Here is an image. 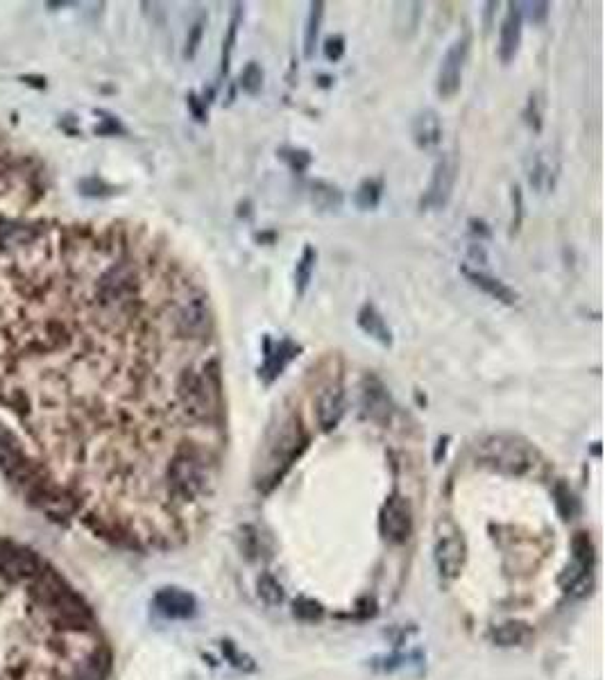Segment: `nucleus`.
<instances>
[{
    "label": "nucleus",
    "mask_w": 605,
    "mask_h": 680,
    "mask_svg": "<svg viewBox=\"0 0 605 680\" xmlns=\"http://www.w3.org/2000/svg\"><path fill=\"white\" fill-rule=\"evenodd\" d=\"M189 105H191V109H193V116L197 118V121H204V109H202V105H200V100H197V96H189Z\"/></svg>",
    "instance_id": "34"
},
{
    "label": "nucleus",
    "mask_w": 605,
    "mask_h": 680,
    "mask_svg": "<svg viewBox=\"0 0 605 680\" xmlns=\"http://www.w3.org/2000/svg\"><path fill=\"white\" fill-rule=\"evenodd\" d=\"M521 23H523V14H521L519 3H510L508 14L501 21V32H499V57H501L504 64L513 62L517 50H519Z\"/></svg>",
    "instance_id": "12"
},
{
    "label": "nucleus",
    "mask_w": 605,
    "mask_h": 680,
    "mask_svg": "<svg viewBox=\"0 0 605 680\" xmlns=\"http://www.w3.org/2000/svg\"><path fill=\"white\" fill-rule=\"evenodd\" d=\"M479 458L506 474H526L535 465V452L515 435L496 433L479 445Z\"/></svg>",
    "instance_id": "4"
},
{
    "label": "nucleus",
    "mask_w": 605,
    "mask_h": 680,
    "mask_svg": "<svg viewBox=\"0 0 605 680\" xmlns=\"http://www.w3.org/2000/svg\"><path fill=\"white\" fill-rule=\"evenodd\" d=\"M519 5L526 7V9H521V14L526 11L533 23H542L546 18V14H549V3H526V5L519 3Z\"/></svg>",
    "instance_id": "31"
},
{
    "label": "nucleus",
    "mask_w": 605,
    "mask_h": 680,
    "mask_svg": "<svg viewBox=\"0 0 605 680\" xmlns=\"http://www.w3.org/2000/svg\"><path fill=\"white\" fill-rule=\"evenodd\" d=\"M356 322L370 338H374L379 345H383V347H390V345H392V331L388 327L386 318L379 313V308L374 304L367 302V304L360 306L358 316H356Z\"/></svg>",
    "instance_id": "15"
},
{
    "label": "nucleus",
    "mask_w": 605,
    "mask_h": 680,
    "mask_svg": "<svg viewBox=\"0 0 605 680\" xmlns=\"http://www.w3.org/2000/svg\"><path fill=\"white\" fill-rule=\"evenodd\" d=\"M322 16H324V3H311L309 21H306V32H304V57H306V60H311L313 50H316L320 26H322Z\"/></svg>",
    "instance_id": "20"
},
{
    "label": "nucleus",
    "mask_w": 605,
    "mask_h": 680,
    "mask_svg": "<svg viewBox=\"0 0 605 680\" xmlns=\"http://www.w3.org/2000/svg\"><path fill=\"white\" fill-rule=\"evenodd\" d=\"M413 138H415V143L424 150L435 147L440 143L442 125H440V118L433 109H424L413 118Z\"/></svg>",
    "instance_id": "16"
},
{
    "label": "nucleus",
    "mask_w": 605,
    "mask_h": 680,
    "mask_svg": "<svg viewBox=\"0 0 605 680\" xmlns=\"http://www.w3.org/2000/svg\"><path fill=\"white\" fill-rule=\"evenodd\" d=\"M465 564V542L458 533L442 535L435 545V567L442 579H456Z\"/></svg>",
    "instance_id": "11"
},
{
    "label": "nucleus",
    "mask_w": 605,
    "mask_h": 680,
    "mask_svg": "<svg viewBox=\"0 0 605 680\" xmlns=\"http://www.w3.org/2000/svg\"><path fill=\"white\" fill-rule=\"evenodd\" d=\"M360 406L370 420L374 422H388L392 415V399L386 384L377 374H367L360 384Z\"/></svg>",
    "instance_id": "9"
},
{
    "label": "nucleus",
    "mask_w": 605,
    "mask_h": 680,
    "mask_svg": "<svg viewBox=\"0 0 605 680\" xmlns=\"http://www.w3.org/2000/svg\"><path fill=\"white\" fill-rule=\"evenodd\" d=\"M311 198H313V202H316V206H320V209H324V211H335V209H340V204H343V193L327 182H313L311 184Z\"/></svg>",
    "instance_id": "19"
},
{
    "label": "nucleus",
    "mask_w": 605,
    "mask_h": 680,
    "mask_svg": "<svg viewBox=\"0 0 605 680\" xmlns=\"http://www.w3.org/2000/svg\"><path fill=\"white\" fill-rule=\"evenodd\" d=\"M320 615H322V608L316 601H311V598H299V601H295V617L313 621V619H320Z\"/></svg>",
    "instance_id": "28"
},
{
    "label": "nucleus",
    "mask_w": 605,
    "mask_h": 680,
    "mask_svg": "<svg viewBox=\"0 0 605 680\" xmlns=\"http://www.w3.org/2000/svg\"><path fill=\"white\" fill-rule=\"evenodd\" d=\"M462 274L467 277V279H470L476 288H481L485 295H490L492 299H496V302L508 304V306H513V304L517 302L519 295H517L510 286H506L501 279H496V277L487 274V272H483V270H472V268H467V266H462Z\"/></svg>",
    "instance_id": "14"
},
{
    "label": "nucleus",
    "mask_w": 605,
    "mask_h": 680,
    "mask_svg": "<svg viewBox=\"0 0 605 680\" xmlns=\"http://www.w3.org/2000/svg\"><path fill=\"white\" fill-rule=\"evenodd\" d=\"M345 55V39L340 34H335V37H329L324 41V57H327L329 62H340Z\"/></svg>",
    "instance_id": "29"
},
{
    "label": "nucleus",
    "mask_w": 605,
    "mask_h": 680,
    "mask_svg": "<svg viewBox=\"0 0 605 680\" xmlns=\"http://www.w3.org/2000/svg\"><path fill=\"white\" fill-rule=\"evenodd\" d=\"M572 549H574V558L578 564L592 567V562H594V547H592V540L587 533H576Z\"/></svg>",
    "instance_id": "26"
},
{
    "label": "nucleus",
    "mask_w": 605,
    "mask_h": 680,
    "mask_svg": "<svg viewBox=\"0 0 605 680\" xmlns=\"http://www.w3.org/2000/svg\"><path fill=\"white\" fill-rule=\"evenodd\" d=\"M155 606L161 615H166L170 619H189L197 610L195 596L179 590V587H164V590L155 596Z\"/></svg>",
    "instance_id": "13"
},
{
    "label": "nucleus",
    "mask_w": 605,
    "mask_h": 680,
    "mask_svg": "<svg viewBox=\"0 0 605 680\" xmlns=\"http://www.w3.org/2000/svg\"><path fill=\"white\" fill-rule=\"evenodd\" d=\"M381 195H383L381 179H365V182H360V186L356 189L354 200L358 204V209L370 211V209H377L379 206Z\"/></svg>",
    "instance_id": "21"
},
{
    "label": "nucleus",
    "mask_w": 605,
    "mask_h": 680,
    "mask_svg": "<svg viewBox=\"0 0 605 680\" xmlns=\"http://www.w3.org/2000/svg\"><path fill=\"white\" fill-rule=\"evenodd\" d=\"M316 263H318V250L313 245H304L301 250V257L295 266V288H297V295H304L306 288L313 279V270H316Z\"/></svg>",
    "instance_id": "18"
},
{
    "label": "nucleus",
    "mask_w": 605,
    "mask_h": 680,
    "mask_svg": "<svg viewBox=\"0 0 605 680\" xmlns=\"http://www.w3.org/2000/svg\"><path fill=\"white\" fill-rule=\"evenodd\" d=\"M379 528H381V535L386 537L388 542H392V545L406 542L411 535V528H413L411 503L404 497H399V494H392L381 508Z\"/></svg>",
    "instance_id": "6"
},
{
    "label": "nucleus",
    "mask_w": 605,
    "mask_h": 680,
    "mask_svg": "<svg viewBox=\"0 0 605 680\" xmlns=\"http://www.w3.org/2000/svg\"><path fill=\"white\" fill-rule=\"evenodd\" d=\"M318 424L322 431H333L345 413V388L340 379H331L318 393Z\"/></svg>",
    "instance_id": "10"
},
{
    "label": "nucleus",
    "mask_w": 605,
    "mask_h": 680,
    "mask_svg": "<svg viewBox=\"0 0 605 680\" xmlns=\"http://www.w3.org/2000/svg\"><path fill=\"white\" fill-rule=\"evenodd\" d=\"M453 182H456V161L445 155L438 159L428 189L422 195V209H442L451 198Z\"/></svg>",
    "instance_id": "8"
},
{
    "label": "nucleus",
    "mask_w": 605,
    "mask_h": 680,
    "mask_svg": "<svg viewBox=\"0 0 605 680\" xmlns=\"http://www.w3.org/2000/svg\"><path fill=\"white\" fill-rule=\"evenodd\" d=\"M299 352H301V347L290 338L272 340L270 336H265L263 338V365L259 367V379L265 386L274 384L277 379L284 374L288 363L297 359Z\"/></svg>",
    "instance_id": "7"
},
{
    "label": "nucleus",
    "mask_w": 605,
    "mask_h": 680,
    "mask_svg": "<svg viewBox=\"0 0 605 680\" xmlns=\"http://www.w3.org/2000/svg\"><path fill=\"white\" fill-rule=\"evenodd\" d=\"M553 497H555V508L565 520H572V517L578 513V499L574 497V492L569 490L565 483H557L553 488Z\"/></svg>",
    "instance_id": "23"
},
{
    "label": "nucleus",
    "mask_w": 605,
    "mask_h": 680,
    "mask_svg": "<svg viewBox=\"0 0 605 680\" xmlns=\"http://www.w3.org/2000/svg\"><path fill=\"white\" fill-rule=\"evenodd\" d=\"M542 113H540V100L535 98V96H531V100H528V109H526V118H528V123L533 125L535 130H540L542 128Z\"/></svg>",
    "instance_id": "32"
},
{
    "label": "nucleus",
    "mask_w": 605,
    "mask_h": 680,
    "mask_svg": "<svg viewBox=\"0 0 605 680\" xmlns=\"http://www.w3.org/2000/svg\"><path fill=\"white\" fill-rule=\"evenodd\" d=\"M470 55V34H462L456 41H453L447 52L442 55V62L438 68V82H435V91L440 98H453L460 91V82H462V68L465 62H467Z\"/></svg>",
    "instance_id": "5"
},
{
    "label": "nucleus",
    "mask_w": 605,
    "mask_h": 680,
    "mask_svg": "<svg viewBox=\"0 0 605 680\" xmlns=\"http://www.w3.org/2000/svg\"><path fill=\"white\" fill-rule=\"evenodd\" d=\"M209 460L200 447H186L174 454L164 472V486L168 499L191 503L206 492Z\"/></svg>",
    "instance_id": "3"
},
{
    "label": "nucleus",
    "mask_w": 605,
    "mask_h": 680,
    "mask_svg": "<svg viewBox=\"0 0 605 680\" xmlns=\"http://www.w3.org/2000/svg\"><path fill=\"white\" fill-rule=\"evenodd\" d=\"M279 157H282L288 168L293 172H304L309 166H311V155L306 150H299V147H282L279 150Z\"/></svg>",
    "instance_id": "27"
},
{
    "label": "nucleus",
    "mask_w": 605,
    "mask_h": 680,
    "mask_svg": "<svg viewBox=\"0 0 605 680\" xmlns=\"http://www.w3.org/2000/svg\"><path fill=\"white\" fill-rule=\"evenodd\" d=\"M89 606L37 553L0 537V680H104Z\"/></svg>",
    "instance_id": "1"
},
{
    "label": "nucleus",
    "mask_w": 605,
    "mask_h": 680,
    "mask_svg": "<svg viewBox=\"0 0 605 680\" xmlns=\"http://www.w3.org/2000/svg\"><path fill=\"white\" fill-rule=\"evenodd\" d=\"M257 587H259V596L263 598V601L267 603V606H277V603H282L284 601V590H282V585H279L272 576H261L259 579V583H257Z\"/></svg>",
    "instance_id": "25"
},
{
    "label": "nucleus",
    "mask_w": 605,
    "mask_h": 680,
    "mask_svg": "<svg viewBox=\"0 0 605 680\" xmlns=\"http://www.w3.org/2000/svg\"><path fill=\"white\" fill-rule=\"evenodd\" d=\"M238 23H240V5H234V14H231V21H229L227 37H225V41H223V62H220V75H227V73H229V62H231V52H234Z\"/></svg>",
    "instance_id": "22"
},
{
    "label": "nucleus",
    "mask_w": 605,
    "mask_h": 680,
    "mask_svg": "<svg viewBox=\"0 0 605 680\" xmlns=\"http://www.w3.org/2000/svg\"><path fill=\"white\" fill-rule=\"evenodd\" d=\"M513 202H515V218H513V232H515V229H519V225H521V213H523V209H521V189L519 186L513 189Z\"/></svg>",
    "instance_id": "33"
},
{
    "label": "nucleus",
    "mask_w": 605,
    "mask_h": 680,
    "mask_svg": "<svg viewBox=\"0 0 605 680\" xmlns=\"http://www.w3.org/2000/svg\"><path fill=\"white\" fill-rule=\"evenodd\" d=\"M492 640L499 647H519L531 640V628L521 621H506L492 630Z\"/></svg>",
    "instance_id": "17"
},
{
    "label": "nucleus",
    "mask_w": 605,
    "mask_h": 680,
    "mask_svg": "<svg viewBox=\"0 0 605 680\" xmlns=\"http://www.w3.org/2000/svg\"><path fill=\"white\" fill-rule=\"evenodd\" d=\"M240 89L250 96H257L263 89V68L257 62H250L240 73Z\"/></svg>",
    "instance_id": "24"
},
{
    "label": "nucleus",
    "mask_w": 605,
    "mask_h": 680,
    "mask_svg": "<svg viewBox=\"0 0 605 680\" xmlns=\"http://www.w3.org/2000/svg\"><path fill=\"white\" fill-rule=\"evenodd\" d=\"M306 445L309 435L301 429V422L295 413L286 415L279 426H272L263 447V458L257 465V488L261 492H270L293 467Z\"/></svg>",
    "instance_id": "2"
},
{
    "label": "nucleus",
    "mask_w": 605,
    "mask_h": 680,
    "mask_svg": "<svg viewBox=\"0 0 605 680\" xmlns=\"http://www.w3.org/2000/svg\"><path fill=\"white\" fill-rule=\"evenodd\" d=\"M470 225H472V232H474V234L490 236V229H485V223H481V221H470Z\"/></svg>",
    "instance_id": "35"
},
{
    "label": "nucleus",
    "mask_w": 605,
    "mask_h": 680,
    "mask_svg": "<svg viewBox=\"0 0 605 680\" xmlns=\"http://www.w3.org/2000/svg\"><path fill=\"white\" fill-rule=\"evenodd\" d=\"M202 32H204V21H197L195 26L191 28V32H189V39H186V57L189 60H193L195 57V52H197V45H200V41H202Z\"/></svg>",
    "instance_id": "30"
}]
</instances>
